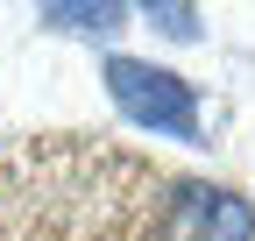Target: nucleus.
Segmentation results:
<instances>
[{"mask_svg": "<svg viewBox=\"0 0 255 241\" xmlns=\"http://www.w3.org/2000/svg\"><path fill=\"white\" fill-rule=\"evenodd\" d=\"M100 78H107V100L121 107V120L177 135V142H206V114H199V93H191L184 71L149 64V57H107Z\"/></svg>", "mask_w": 255, "mask_h": 241, "instance_id": "nucleus-2", "label": "nucleus"}, {"mask_svg": "<svg viewBox=\"0 0 255 241\" xmlns=\"http://www.w3.org/2000/svg\"><path fill=\"white\" fill-rule=\"evenodd\" d=\"M163 170L100 135L0 142V241H156Z\"/></svg>", "mask_w": 255, "mask_h": 241, "instance_id": "nucleus-1", "label": "nucleus"}, {"mask_svg": "<svg viewBox=\"0 0 255 241\" xmlns=\"http://www.w3.org/2000/svg\"><path fill=\"white\" fill-rule=\"evenodd\" d=\"M36 14H43V28H57V36L107 43V36L128 28V0H36Z\"/></svg>", "mask_w": 255, "mask_h": 241, "instance_id": "nucleus-4", "label": "nucleus"}, {"mask_svg": "<svg viewBox=\"0 0 255 241\" xmlns=\"http://www.w3.org/2000/svg\"><path fill=\"white\" fill-rule=\"evenodd\" d=\"M156 241H255V199L206 177H163Z\"/></svg>", "mask_w": 255, "mask_h": 241, "instance_id": "nucleus-3", "label": "nucleus"}, {"mask_svg": "<svg viewBox=\"0 0 255 241\" xmlns=\"http://www.w3.org/2000/svg\"><path fill=\"white\" fill-rule=\"evenodd\" d=\"M128 7H142V21L156 28V36L199 43V0H128Z\"/></svg>", "mask_w": 255, "mask_h": 241, "instance_id": "nucleus-5", "label": "nucleus"}]
</instances>
